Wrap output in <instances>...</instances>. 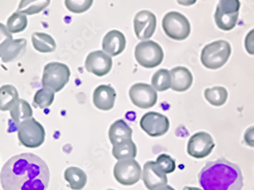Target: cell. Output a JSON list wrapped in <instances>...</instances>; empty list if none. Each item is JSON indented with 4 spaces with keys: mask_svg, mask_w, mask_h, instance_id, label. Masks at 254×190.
<instances>
[{
    "mask_svg": "<svg viewBox=\"0 0 254 190\" xmlns=\"http://www.w3.org/2000/svg\"><path fill=\"white\" fill-rule=\"evenodd\" d=\"M215 142L210 134L198 132L190 138L188 143V154L196 159L206 158L215 148Z\"/></svg>",
    "mask_w": 254,
    "mask_h": 190,
    "instance_id": "obj_12",
    "label": "cell"
},
{
    "mask_svg": "<svg viewBox=\"0 0 254 190\" xmlns=\"http://www.w3.org/2000/svg\"><path fill=\"white\" fill-rule=\"evenodd\" d=\"M55 98V92L53 90L48 88H43L38 90L34 94V104L35 108H40L41 109H45L49 108L54 102Z\"/></svg>",
    "mask_w": 254,
    "mask_h": 190,
    "instance_id": "obj_30",
    "label": "cell"
},
{
    "mask_svg": "<svg viewBox=\"0 0 254 190\" xmlns=\"http://www.w3.org/2000/svg\"><path fill=\"white\" fill-rule=\"evenodd\" d=\"M129 98L134 105L141 109L153 108L158 101V93L152 85L145 83H136L129 91Z\"/></svg>",
    "mask_w": 254,
    "mask_h": 190,
    "instance_id": "obj_10",
    "label": "cell"
},
{
    "mask_svg": "<svg viewBox=\"0 0 254 190\" xmlns=\"http://www.w3.org/2000/svg\"><path fill=\"white\" fill-rule=\"evenodd\" d=\"M134 31L139 40L152 38L157 27V18L155 14L148 10H142L135 15L133 21Z\"/></svg>",
    "mask_w": 254,
    "mask_h": 190,
    "instance_id": "obj_13",
    "label": "cell"
},
{
    "mask_svg": "<svg viewBox=\"0 0 254 190\" xmlns=\"http://www.w3.org/2000/svg\"><path fill=\"white\" fill-rule=\"evenodd\" d=\"M240 7L239 0H220L215 13L217 26L225 31L234 29L238 21Z\"/></svg>",
    "mask_w": 254,
    "mask_h": 190,
    "instance_id": "obj_8",
    "label": "cell"
},
{
    "mask_svg": "<svg viewBox=\"0 0 254 190\" xmlns=\"http://www.w3.org/2000/svg\"><path fill=\"white\" fill-rule=\"evenodd\" d=\"M112 190V189H108V190Z\"/></svg>",
    "mask_w": 254,
    "mask_h": 190,
    "instance_id": "obj_39",
    "label": "cell"
},
{
    "mask_svg": "<svg viewBox=\"0 0 254 190\" xmlns=\"http://www.w3.org/2000/svg\"><path fill=\"white\" fill-rule=\"evenodd\" d=\"M26 47V39L19 38V39L13 40L10 43L3 55L1 57L2 62L8 63L21 58L25 54Z\"/></svg>",
    "mask_w": 254,
    "mask_h": 190,
    "instance_id": "obj_22",
    "label": "cell"
},
{
    "mask_svg": "<svg viewBox=\"0 0 254 190\" xmlns=\"http://www.w3.org/2000/svg\"><path fill=\"white\" fill-rule=\"evenodd\" d=\"M152 86L155 91H167L171 87V72L165 68H161L155 72L152 78Z\"/></svg>",
    "mask_w": 254,
    "mask_h": 190,
    "instance_id": "obj_28",
    "label": "cell"
},
{
    "mask_svg": "<svg viewBox=\"0 0 254 190\" xmlns=\"http://www.w3.org/2000/svg\"><path fill=\"white\" fill-rule=\"evenodd\" d=\"M64 179L72 190H82L85 188L88 177L85 171L76 167H69L64 172Z\"/></svg>",
    "mask_w": 254,
    "mask_h": 190,
    "instance_id": "obj_20",
    "label": "cell"
},
{
    "mask_svg": "<svg viewBox=\"0 0 254 190\" xmlns=\"http://www.w3.org/2000/svg\"><path fill=\"white\" fill-rule=\"evenodd\" d=\"M94 0H65V5L72 13L81 14L88 11Z\"/></svg>",
    "mask_w": 254,
    "mask_h": 190,
    "instance_id": "obj_31",
    "label": "cell"
},
{
    "mask_svg": "<svg viewBox=\"0 0 254 190\" xmlns=\"http://www.w3.org/2000/svg\"><path fill=\"white\" fill-rule=\"evenodd\" d=\"M127 40L123 33L118 30H112L103 39L102 48L111 57H116L125 50Z\"/></svg>",
    "mask_w": 254,
    "mask_h": 190,
    "instance_id": "obj_17",
    "label": "cell"
},
{
    "mask_svg": "<svg viewBox=\"0 0 254 190\" xmlns=\"http://www.w3.org/2000/svg\"><path fill=\"white\" fill-rule=\"evenodd\" d=\"M171 89L178 92L188 91L193 81L190 71L186 67L178 66L171 70Z\"/></svg>",
    "mask_w": 254,
    "mask_h": 190,
    "instance_id": "obj_18",
    "label": "cell"
},
{
    "mask_svg": "<svg viewBox=\"0 0 254 190\" xmlns=\"http://www.w3.org/2000/svg\"><path fill=\"white\" fill-rule=\"evenodd\" d=\"M11 121L17 126L23 121L31 118L33 116L32 108L28 101L24 99H18L12 108L10 109Z\"/></svg>",
    "mask_w": 254,
    "mask_h": 190,
    "instance_id": "obj_21",
    "label": "cell"
},
{
    "mask_svg": "<svg viewBox=\"0 0 254 190\" xmlns=\"http://www.w3.org/2000/svg\"><path fill=\"white\" fill-rule=\"evenodd\" d=\"M31 41L34 49L43 54L54 52L57 48V44L54 38L46 33H33Z\"/></svg>",
    "mask_w": 254,
    "mask_h": 190,
    "instance_id": "obj_23",
    "label": "cell"
},
{
    "mask_svg": "<svg viewBox=\"0 0 254 190\" xmlns=\"http://www.w3.org/2000/svg\"><path fill=\"white\" fill-rule=\"evenodd\" d=\"M204 96L209 104L215 107H221L226 103L228 99V91L222 86H215L206 88L204 91Z\"/></svg>",
    "mask_w": 254,
    "mask_h": 190,
    "instance_id": "obj_27",
    "label": "cell"
},
{
    "mask_svg": "<svg viewBox=\"0 0 254 190\" xmlns=\"http://www.w3.org/2000/svg\"><path fill=\"white\" fill-rule=\"evenodd\" d=\"M18 99L19 94L15 86L5 85L0 87V111H10Z\"/></svg>",
    "mask_w": 254,
    "mask_h": 190,
    "instance_id": "obj_24",
    "label": "cell"
},
{
    "mask_svg": "<svg viewBox=\"0 0 254 190\" xmlns=\"http://www.w3.org/2000/svg\"><path fill=\"white\" fill-rule=\"evenodd\" d=\"M112 65V59L102 51L90 53L85 61L87 71L98 77L108 75L111 72Z\"/></svg>",
    "mask_w": 254,
    "mask_h": 190,
    "instance_id": "obj_14",
    "label": "cell"
},
{
    "mask_svg": "<svg viewBox=\"0 0 254 190\" xmlns=\"http://www.w3.org/2000/svg\"><path fill=\"white\" fill-rule=\"evenodd\" d=\"M142 174V181L148 190H155L161 186L168 184L167 174L155 161H147L144 164Z\"/></svg>",
    "mask_w": 254,
    "mask_h": 190,
    "instance_id": "obj_15",
    "label": "cell"
},
{
    "mask_svg": "<svg viewBox=\"0 0 254 190\" xmlns=\"http://www.w3.org/2000/svg\"><path fill=\"white\" fill-rule=\"evenodd\" d=\"M142 169L135 158L119 160L114 168V176L123 186H132L140 181Z\"/></svg>",
    "mask_w": 254,
    "mask_h": 190,
    "instance_id": "obj_9",
    "label": "cell"
},
{
    "mask_svg": "<svg viewBox=\"0 0 254 190\" xmlns=\"http://www.w3.org/2000/svg\"><path fill=\"white\" fill-rule=\"evenodd\" d=\"M70 69L65 64L52 62L44 66L42 76V85L44 88H50L54 92H59L70 78Z\"/></svg>",
    "mask_w": 254,
    "mask_h": 190,
    "instance_id": "obj_4",
    "label": "cell"
},
{
    "mask_svg": "<svg viewBox=\"0 0 254 190\" xmlns=\"http://www.w3.org/2000/svg\"><path fill=\"white\" fill-rule=\"evenodd\" d=\"M112 154L118 161L126 158H135L137 154V147L132 139L125 140L113 145Z\"/></svg>",
    "mask_w": 254,
    "mask_h": 190,
    "instance_id": "obj_25",
    "label": "cell"
},
{
    "mask_svg": "<svg viewBox=\"0 0 254 190\" xmlns=\"http://www.w3.org/2000/svg\"><path fill=\"white\" fill-rule=\"evenodd\" d=\"M50 170L45 161L31 153L10 158L0 174L3 190H47Z\"/></svg>",
    "mask_w": 254,
    "mask_h": 190,
    "instance_id": "obj_1",
    "label": "cell"
},
{
    "mask_svg": "<svg viewBox=\"0 0 254 190\" xmlns=\"http://www.w3.org/2000/svg\"><path fill=\"white\" fill-rule=\"evenodd\" d=\"M231 54L232 47L228 41H214L204 47L201 52V62L205 68L218 69L228 62Z\"/></svg>",
    "mask_w": 254,
    "mask_h": 190,
    "instance_id": "obj_3",
    "label": "cell"
},
{
    "mask_svg": "<svg viewBox=\"0 0 254 190\" xmlns=\"http://www.w3.org/2000/svg\"><path fill=\"white\" fill-rule=\"evenodd\" d=\"M45 129L35 119H28L18 125V138L21 145L28 148H36L45 140Z\"/></svg>",
    "mask_w": 254,
    "mask_h": 190,
    "instance_id": "obj_5",
    "label": "cell"
},
{
    "mask_svg": "<svg viewBox=\"0 0 254 190\" xmlns=\"http://www.w3.org/2000/svg\"><path fill=\"white\" fill-rule=\"evenodd\" d=\"M245 47L250 55L254 56V28L248 33L245 40Z\"/></svg>",
    "mask_w": 254,
    "mask_h": 190,
    "instance_id": "obj_34",
    "label": "cell"
},
{
    "mask_svg": "<svg viewBox=\"0 0 254 190\" xmlns=\"http://www.w3.org/2000/svg\"><path fill=\"white\" fill-rule=\"evenodd\" d=\"M155 190H175V189L173 188V187H171V186L168 185H165V186H161V187H158V188L155 189Z\"/></svg>",
    "mask_w": 254,
    "mask_h": 190,
    "instance_id": "obj_37",
    "label": "cell"
},
{
    "mask_svg": "<svg viewBox=\"0 0 254 190\" xmlns=\"http://www.w3.org/2000/svg\"><path fill=\"white\" fill-rule=\"evenodd\" d=\"M12 41V35L7 29V27L2 23H0V58L2 57L7 47Z\"/></svg>",
    "mask_w": 254,
    "mask_h": 190,
    "instance_id": "obj_33",
    "label": "cell"
},
{
    "mask_svg": "<svg viewBox=\"0 0 254 190\" xmlns=\"http://www.w3.org/2000/svg\"><path fill=\"white\" fill-rule=\"evenodd\" d=\"M198 178L203 190H241L244 187L241 168L225 158L207 163Z\"/></svg>",
    "mask_w": 254,
    "mask_h": 190,
    "instance_id": "obj_2",
    "label": "cell"
},
{
    "mask_svg": "<svg viewBox=\"0 0 254 190\" xmlns=\"http://www.w3.org/2000/svg\"><path fill=\"white\" fill-rule=\"evenodd\" d=\"M108 137L112 145H116L125 140L132 139V129L125 121L118 120L110 127Z\"/></svg>",
    "mask_w": 254,
    "mask_h": 190,
    "instance_id": "obj_19",
    "label": "cell"
},
{
    "mask_svg": "<svg viewBox=\"0 0 254 190\" xmlns=\"http://www.w3.org/2000/svg\"><path fill=\"white\" fill-rule=\"evenodd\" d=\"M116 98V91L112 86L107 85H99L94 91V105L98 110L108 111L114 108Z\"/></svg>",
    "mask_w": 254,
    "mask_h": 190,
    "instance_id": "obj_16",
    "label": "cell"
},
{
    "mask_svg": "<svg viewBox=\"0 0 254 190\" xmlns=\"http://www.w3.org/2000/svg\"><path fill=\"white\" fill-rule=\"evenodd\" d=\"M183 190H202L197 187H184Z\"/></svg>",
    "mask_w": 254,
    "mask_h": 190,
    "instance_id": "obj_38",
    "label": "cell"
},
{
    "mask_svg": "<svg viewBox=\"0 0 254 190\" xmlns=\"http://www.w3.org/2000/svg\"><path fill=\"white\" fill-rule=\"evenodd\" d=\"M135 57L141 66L155 68L163 61L164 51L161 46L155 41H142L135 47Z\"/></svg>",
    "mask_w": 254,
    "mask_h": 190,
    "instance_id": "obj_7",
    "label": "cell"
},
{
    "mask_svg": "<svg viewBox=\"0 0 254 190\" xmlns=\"http://www.w3.org/2000/svg\"><path fill=\"white\" fill-rule=\"evenodd\" d=\"M51 0H21L17 11L26 15H36L45 9Z\"/></svg>",
    "mask_w": 254,
    "mask_h": 190,
    "instance_id": "obj_26",
    "label": "cell"
},
{
    "mask_svg": "<svg viewBox=\"0 0 254 190\" xmlns=\"http://www.w3.org/2000/svg\"><path fill=\"white\" fill-rule=\"evenodd\" d=\"M197 0H177L178 4L184 6H190L194 5Z\"/></svg>",
    "mask_w": 254,
    "mask_h": 190,
    "instance_id": "obj_36",
    "label": "cell"
},
{
    "mask_svg": "<svg viewBox=\"0 0 254 190\" xmlns=\"http://www.w3.org/2000/svg\"><path fill=\"white\" fill-rule=\"evenodd\" d=\"M155 162L166 174H172L176 170V162L168 154H160Z\"/></svg>",
    "mask_w": 254,
    "mask_h": 190,
    "instance_id": "obj_32",
    "label": "cell"
},
{
    "mask_svg": "<svg viewBox=\"0 0 254 190\" xmlns=\"http://www.w3.org/2000/svg\"><path fill=\"white\" fill-rule=\"evenodd\" d=\"M28 22L26 15L16 11L7 20V29L11 34L22 32L26 29Z\"/></svg>",
    "mask_w": 254,
    "mask_h": 190,
    "instance_id": "obj_29",
    "label": "cell"
},
{
    "mask_svg": "<svg viewBox=\"0 0 254 190\" xmlns=\"http://www.w3.org/2000/svg\"><path fill=\"white\" fill-rule=\"evenodd\" d=\"M245 143L251 148H254V126L249 127L244 135Z\"/></svg>",
    "mask_w": 254,
    "mask_h": 190,
    "instance_id": "obj_35",
    "label": "cell"
},
{
    "mask_svg": "<svg viewBox=\"0 0 254 190\" xmlns=\"http://www.w3.org/2000/svg\"><path fill=\"white\" fill-rule=\"evenodd\" d=\"M140 127L149 136H162L169 130L170 121L160 113L148 112L141 118Z\"/></svg>",
    "mask_w": 254,
    "mask_h": 190,
    "instance_id": "obj_11",
    "label": "cell"
},
{
    "mask_svg": "<svg viewBox=\"0 0 254 190\" xmlns=\"http://www.w3.org/2000/svg\"><path fill=\"white\" fill-rule=\"evenodd\" d=\"M162 28L167 36L176 41L186 40L190 34L191 27L186 16L178 11H170L162 20Z\"/></svg>",
    "mask_w": 254,
    "mask_h": 190,
    "instance_id": "obj_6",
    "label": "cell"
}]
</instances>
